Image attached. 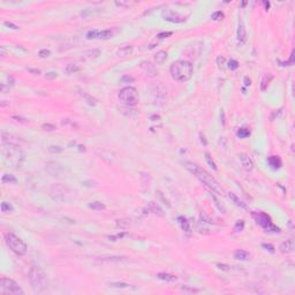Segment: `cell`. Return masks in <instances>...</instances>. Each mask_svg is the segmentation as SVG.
Segmentation results:
<instances>
[{
    "label": "cell",
    "instance_id": "6da1fadb",
    "mask_svg": "<svg viewBox=\"0 0 295 295\" xmlns=\"http://www.w3.org/2000/svg\"><path fill=\"white\" fill-rule=\"evenodd\" d=\"M184 165H186V168L188 171H190L194 175H196V178L200 180L201 182L204 183L209 189H211L212 191L217 192L218 195H223L224 194V188L221 187V184H219V182L209 172H206L205 170L201 168L200 166L195 165L192 163H186Z\"/></svg>",
    "mask_w": 295,
    "mask_h": 295
},
{
    "label": "cell",
    "instance_id": "7a4b0ae2",
    "mask_svg": "<svg viewBox=\"0 0 295 295\" xmlns=\"http://www.w3.org/2000/svg\"><path fill=\"white\" fill-rule=\"evenodd\" d=\"M170 73L173 80L178 82H186L190 80L194 73V67L191 62L186 60H178L173 62L170 67Z\"/></svg>",
    "mask_w": 295,
    "mask_h": 295
},
{
    "label": "cell",
    "instance_id": "3957f363",
    "mask_svg": "<svg viewBox=\"0 0 295 295\" xmlns=\"http://www.w3.org/2000/svg\"><path fill=\"white\" fill-rule=\"evenodd\" d=\"M1 152L6 162H8L9 164L16 166V167L18 166L20 167L24 159V155L22 150L15 143H2Z\"/></svg>",
    "mask_w": 295,
    "mask_h": 295
},
{
    "label": "cell",
    "instance_id": "277c9868",
    "mask_svg": "<svg viewBox=\"0 0 295 295\" xmlns=\"http://www.w3.org/2000/svg\"><path fill=\"white\" fill-rule=\"evenodd\" d=\"M29 281L32 288L37 292H42L46 288L47 281L43 270L38 266H32L29 271Z\"/></svg>",
    "mask_w": 295,
    "mask_h": 295
},
{
    "label": "cell",
    "instance_id": "5b68a950",
    "mask_svg": "<svg viewBox=\"0 0 295 295\" xmlns=\"http://www.w3.org/2000/svg\"><path fill=\"white\" fill-rule=\"evenodd\" d=\"M5 241H6L7 246L9 247V249L13 252H15L16 255L23 256V255L27 254V250H28L27 244L15 234L7 233V234L5 235Z\"/></svg>",
    "mask_w": 295,
    "mask_h": 295
},
{
    "label": "cell",
    "instance_id": "8992f818",
    "mask_svg": "<svg viewBox=\"0 0 295 295\" xmlns=\"http://www.w3.org/2000/svg\"><path fill=\"white\" fill-rule=\"evenodd\" d=\"M0 293L1 294L24 295V291L13 279L2 277L0 279Z\"/></svg>",
    "mask_w": 295,
    "mask_h": 295
},
{
    "label": "cell",
    "instance_id": "52a82bcc",
    "mask_svg": "<svg viewBox=\"0 0 295 295\" xmlns=\"http://www.w3.org/2000/svg\"><path fill=\"white\" fill-rule=\"evenodd\" d=\"M119 99L126 106H135L139 103V92L135 88L126 87L120 90L119 92Z\"/></svg>",
    "mask_w": 295,
    "mask_h": 295
},
{
    "label": "cell",
    "instance_id": "ba28073f",
    "mask_svg": "<svg viewBox=\"0 0 295 295\" xmlns=\"http://www.w3.org/2000/svg\"><path fill=\"white\" fill-rule=\"evenodd\" d=\"M252 218L266 232H272V233H279L280 232V228L272 223L271 218L265 212H252Z\"/></svg>",
    "mask_w": 295,
    "mask_h": 295
},
{
    "label": "cell",
    "instance_id": "9c48e42d",
    "mask_svg": "<svg viewBox=\"0 0 295 295\" xmlns=\"http://www.w3.org/2000/svg\"><path fill=\"white\" fill-rule=\"evenodd\" d=\"M51 194H52L53 198L57 200L58 202H66L70 198V191L67 187L62 186L60 183L53 184L51 188Z\"/></svg>",
    "mask_w": 295,
    "mask_h": 295
},
{
    "label": "cell",
    "instance_id": "30bf717a",
    "mask_svg": "<svg viewBox=\"0 0 295 295\" xmlns=\"http://www.w3.org/2000/svg\"><path fill=\"white\" fill-rule=\"evenodd\" d=\"M162 16L165 21L172 22V23H182V22H186V20H187L184 15L175 12V10H172V9H164L162 12Z\"/></svg>",
    "mask_w": 295,
    "mask_h": 295
},
{
    "label": "cell",
    "instance_id": "8fae6325",
    "mask_svg": "<svg viewBox=\"0 0 295 295\" xmlns=\"http://www.w3.org/2000/svg\"><path fill=\"white\" fill-rule=\"evenodd\" d=\"M46 171H47V173L50 174V175L57 176V178L62 176V175L65 174V168H63L61 165H59V164H55V163H50V164H47V165H46Z\"/></svg>",
    "mask_w": 295,
    "mask_h": 295
},
{
    "label": "cell",
    "instance_id": "7c38bea8",
    "mask_svg": "<svg viewBox=\"0 0 295 295\" xmlns=\"http://www.w3.org/2000/svg\"><path fill=\"white\" fill-rule=\"evenodd\" d=\"M236 37H237V42H239L240 45H243L247 42V31H246V28H244L242 20H239V27H237Z\"/></svg>",
    "mask_w": 295,
    "mask_h": 295
},
{
    "label": "cell",
    "instance_id": "4fadbf2b",
    "mask_svg": "<svg viewBox=\"0 0 295 295\" xmlns=\"http://www.w3.org/2000/svg\"><path fill=\"white\" fill-rule=\"evenodd\" d=\"M293 250H294V240L292 237L286 240V241H284V242H281L280 246H279V251L281 254H289Z\"/></svg>",
    "mask_w": 295,
    "mask_h": 295
},
{
    "label": "cell",
    "instance_id": "5bb4252c",
    "mask_svg": "<svg viewBox=\"0 0 295 295\" xmlns=\"http://www.w3.org/2000/svg\"><path fill=\"white\" fill-rule=\"evenodd\" d=\"M239 157H240V160H241V164H242L243 168H244L246 171H248V172L252 171V168H254V163H252L251 158L248 156L247 153H240Z\"/></svg>",
    "mask_w": 295,
    "mask_h": 295
},
{
    "label": "cell",
    "instance_id": "9a60e30c",
    "mask_svg": "<svg viewBox=\"0 0 295 295\" xmlns=\"http://www.w3.org/2000/svg\"><path fill=\"white\" fill-rule=\"evenodd\" d=\"M141 68L144 70V73L147 74L148 76H155L157 74V69L155 67V65H152L150 61H144L141 63Z\"/></svg>",
    "mask_w": 295,
    "mask_h": 295
},
{
    "label": "cell",
    "instance_id": "2e32d148",
    "mask_svg": "<svg viewBox=\"0 0 295 295\" xmlns=\"http://www.w3.org/2000/svg\"><path fill=\"white\" fill-rule=\"evenodd\" d=\"M268 164L272 170H279L282 165V162L279 156H270L268 158Z\"/></svg>",
    "mask_w": 295,
    "mask_h": 295
},
{
    "label": "cell",
    "instance_id": "e0dca14e",
    "mask_svg": "<svg viewBox=\"0 0 295 295\" xmlns=\"http://www.w3.org/2000/svg\"><path fill=\"white\" fill-rule=\"evenodd\" d=\"M178 221H179V224L181 226V228H182V231L186 233V234L189 235L191 234V227H190V224H189V221L186 219L184 217H178Z\"/></svg>",
    "mask_w": 295,
    "mask_h": 295
},
{
    "label": "cell",
    "instance_id": "ac0fdd59",
    "mask_svg": "<svg viewBox=\"0 0 295 295\" xmlns=\"http://www.w3.org/2000/svg\"><path fill=\"white\" fill-rule=\"evenodd\" d=\"M134 51V47L131 45H126V46H121L117 50V55L119 57H127V55H130Z\"/></svg>",
    "mask_w": 295,
    "mask_h": 295
},
{
    "label": "cell",
    "instance_id": "d6986e66",
    "mask_svg": "<svg viewBox=\"0 0 295 295\" xmlns=\"http://www.w3.org/2000/svg\"><path fill=\"white\" fill-rule=\"evenodd\" d=\"M228 197H229V200L232 201L233 203H234L235 205L236 206H239V208H241V209H244V210H247L248 209V206H247V204L244 203V202H242V201L240 200L236 195H235L234 192H228Z\"/></svg>",
    "mask_w": 295,
    "mask_h": 295
},
{
    "label": "cell",
    "instance_id": "ffe728a7",
    "mask_svg": "<svg viewBox=\"0 0 295 295\" xmlns=\"http://www.w3.org/2000/svg\"><path fill=\"white\" fill-rule=\"evenodd\" d=\"M157 278L163 280V281H167V282H174L178 280V278L175 277L174 274H171V273H166V272H160L157 274Z\"/></svg>",
    "mask_w": 295,
    "mask_h": 295
},
{
    "label": "cell",
    "instance_id": "44dd1931",
    "mask_svg": "<svg viewBox=\"0 0 295 295\" xmlns=\"http://www.w3.org/2000/svg\"><path fill=\"white\" fill-rule=\"evenodd\" d=\"M80 96L84 99V102L87 103V104H89L90 106H95L96 104H97V100H96L95 98L92 97V96H90L88 92H86V91H82V90H80Z\"/></svg>",
    "mask_w": 295,
    "mask_h": 295
},
{
    "label": "cell",
    "instance_id": "7402d4cb",
    "mask_svg": "<svg viewBox=\"0 0 295 295\" xmlns=\"http://www.w3.org/2000/svg\"><path fill=\"white\" fill-rule=\"evenodd\" d=\"M234 258L235 260H247L250 258V254L247 252L246 250L239 249V250L234 251Z\"/></svg>",
    "mask_w": 295,
    "mask_h": 295
},
{
    "label": "cell",
    "instance_id": "603a6c76",
    "mask_svg": "<svg viewBox=\"0 0 295 295\" xmlns=\"http://www.w3.org/2000/svg\"><path fill=\"white\" fill-rule=\"evenodd\" d=\"M272 80H273V75L272 74H270V73L265 74L263 76V78H262V81H260V89L262 90H266V88H268V86H269L270 82Z\"/></svg>",
    "mask_w": 295,
    "mask_h": 295
},
{
    "label": "cell",
    "instance_id": "cb8c5ba5",
    "mask_svg": "<svg viewBox=\"0 0 295 295\" xmlns=\"http://www.w3.org/2000/svg\"><path fill=\"white\" fill-rule=\"evenodd\" d=\"M99 54H100V50H98V49H92V50H89L87 52H84L83 58H84V59H88V60H91V59H96Z\"/></svg>",
    "mask_w": 295,
    "mask_h": 295
},
{
    "label": "cell",
    "instance_id": "d4e9b609",
    "mask_svg": "<svg viewBox=\"0 0 295 295\" xmlns=\"http://www.w3.org/2000/svg\"><path fill=\"white\" fill-rule=\"evenodd\" d=\"M166 59H167V52L166 51H158L156 53V55H155V60L159 65L164 63L166 61Z\"/></svg>",
    "mask_w": 295,
    "mask_h": 295
},
{
    "label": "cell",
    "instance_id": "484cf974",
    "mask_svg": "<svg viewBox=\"0 0 295 295\" xmlns=\"http://www.w3.org/2000/svg\"><path fill=\"white\" fill-rule=\"evenodd\" d=\"M112 36H113V32L111 30H103V31H99V32H98V39L106 41V39L112 38Z\"/></svg>",
    "mask_w": 295,
    "mask_h": 295
},
{
    "label": "cell",
    "instance_id": "4316f807",
    "mask_svg": "<svg viewBox=\"0 0 295 295\" xmlns=\"http://www.w3.org/2000/svg\"><path fill=\"white\" fill-rule=\"evenodd\" d=\"M1 181L4 183H16V178L12 174H5L2 178H1Z\"/></svg>",
    "mask_w": 295,
    "mask_h": 295
},
{
    "label": "cell",
    "instance_id": "83f0119b",
    "mask_svg": "<svg viewBox=\"0 0 295 295\" xmlns=\"http://www.w3.org/2000/svg\"><path fill=\"white\" fill-rule=\"evenodd\" d=\"M80 70H81L80 66L74 65V63H69V65H67V67H66V73H67V74H74V73H77Z\"/></svg>",
    "mask_w": 295,
    "mask_h": 295
},
{
    "label": "cell",
    "instance_id": "f1b7e54d",
    "mask_svg": "<svg viewBox=\"0 0 295 295\" xmlns=\"http://www.w3.org/2000/svg\"><path fill=\"white\" fill-rule=\"evenodd\" d=\"M89 208L92 209V210H104L106 206H105V204H103L102 202L96 201V202H92V203H89Z\"/></svg>",
    "mask_w": 295,
    "mask_h": 295
},
{
    "label": "cell",
    "instance_id": "f546056e",
    "mask_svg": "<svg viewBox=\"0 0 295 295\" xmlns=\"http://www.w3.org/2000/svg\"><path fill=\"white\" fill-rule=\"evenodd\" d=\"M237 136L240 139H246V137L250 136V130L248 129V128H240V129L237 130Z\"/></svg>",
    "mask_w": 295,
    "mask_h": 295
},
{
    "label": "cell",
    "instance_id": "4dcf8cb0",
    "mask_svg": "<svg viewBox=\"0 0 295 295\" xmlns=\"http://www.w3.org/2000/svg\"><path fill=\"white\" fill-rule=\"evenodd\" d=\"M204 156H205V159H206V162H208L209 166H210L213 171H217L218 168H217V166H216V163H215V162H213V159H212V157L210 156L208 152H205V153H204Z\"/></svg>",
    "mask_w": 295,
    "mask_h": 295
},
{
    "label": "cell",
    "instance_id": "1f68e13d",
    "mask_svg": "<svg viewBox=\"0 0 295 295\" xmlns=\"http://www.w3.org/2000/svg\"><path fill=\"white\" fill-rule=\"evenodd\" d=\"M14 208L12 206V204H9L7 202H2L1 203V212H12Z\"/></svg>",
    "mask_w": 295,
    "mask_h": 295
},
{
    "label": "cell",
    "instance_id": "d6a6232c",
    "mask_svg": "<svg viewBox=\"0 0 295 295\" xmlns=\"http://www.w3.org/2000/svg\"><path fill=\"white\" fill-rule=\"evenodd\" d=\"M108 286L115 287V288H129V284H126V282H108Z\"/></svg>",
    "mask_w": 295,
    "mask_h": 295
},
{
    "label": "cell",
    "instance_id": "836d02e7",
    "mask_svg": "<svg viewBox=\"0 0 295 295\" xmlns=\"http://www.w3.org/2000/svg\"><path fill=\"white\" fill-rule=\"evenodd\" d=\"M224 18H225V15H224V13H223L221 10L215 12V13L211 15V18L215 20V21H220V20H223Z\"/></svg>",
    "mask_w": 295,
    "mask_h": 295
},
{
    "label": "cell",
    "instance_id": "e575fe53",
    "mask_svg": "<svg viewBox=\"0 0 295 295\" xmlns=\"http://www.w3.org/2000/svg\"><path fill=\"white\" fill-rule=\"evenodd\" d=\"M63 151V149L61 147H59V145H51V147H49V152H51V153H61Z\"/></svg>",
    "mask_w": 295,
    "mask_h": 295
},
{
    "label": "cell",
    "instance_id": "d590c367",
    "mask_svg": "<svg viewBox=\"0 0 295 295\" xmlns=\"http://www.w3.org/2000/svg\"><path fill=\"white\" fill-rule=\"evenodd\" d=\"M98 32H99V30H90V31H88L87 32V38L88 39H96V38H98Z\"/></svg>",
    "mask_w": 295,
    "mask_h": 295
},
{
    "label": "cell",
    "instance_id": "8d00e7d4",
    "mask_svg": "<svg viewBox=\"0 0 295 295\" xmlns=\"http://www.w3.org/2000/svg\"><path fill=\"white\" fill-rule=\"evenodd\" d=\"M227 67H228V68H229L231 70L237 69V67H239V62H237L236 60H234V59H232V60L228 61V65H227Z\"/></svg>",
    "mask_w": 295,
    "mask_h": 295
},
{
    "label": "cell",
    "instance_id": "74e56055",
    "mask_svg": "<svg viewBox=\"0 0 295 295\" xmlns=\"http://www.w3.org/2000/svg\"><path fill=\"white\" fill-rule=\"evenodd\" d=\"M150 208L152 209V211H153V212H155L156 215L163 216V211H162V210L159 209V206H158V205H156V204H155L153 202H151V203H150Z\"/></svg>",
    "mask_w": 295,
    "mask_h": 295
},
{
    "label": "cell",
    "instance_id": "f35d334b",
    "mask_svg": "<svg viewBox=\"0 0 295 295\" xmlns=\"http://www.w3.org/2000/svg\"><path fill=\"white\" fill-rule=\"evenodd\" d=\"M243 228H244V221H243V220H239L234 226L235 232H242Z\"/></svg>",
    "mask_w": 295,
    "mask_h": 295
},
{
    "label": "cell",
    "instance_id": "ab89813d",
    "mask_svg": "<svg viewBox=\"0 0 295 295\" xmlns=\"http://www.w3.org/2000/svg\"><path fill=\"white\" fill-rule=\"evenodd\" d=\"M38 55H39L41 58H49V57L51 55V51L47 50V49H42V50L38 52Z\"/></svg>",
    "mask_w": 295,
    "mask_h": 295
},
{
    "label": "cell",
    "instance_id": "60d3db41",
    "mask_svg": "<svg viewBox=\"0 0 295 295\" xmlns=\"http://www.w3.org/2000/svg\"><path fill=\"white\" fill-rule=\"evenodd\" d=\"M280 63H281V66H292V65L294 63V51H292V54H291L289 60L285 61V62H281V61H280Z\"/></svg>",
    "mask_w": 295,
    "mask_h": 295
},
{
    "label": "cell",
    "instance_id": "b9f144b4",
    "mask_svg": "<svg viewBox=\"0 0 295 295\" xmlns=\"http://www.w3.org/2000/svg\"><path fill=\"white\" fill-rule=\"evenodd\" d=\"M134 81H135V78L133 76H129V75H123L121 80H120L121 83H130V82H134Z\"/></svg>",
    "mask_w": 295,
    "mask_h": 295
},
{
    "label": "cell",
    "instance_id": "7bdbcfd3",
    "mask_svg": "<svg viewBox=\"0 0 295 295\" xmlns=\"http://www.w3.org/2000/svg\"><path fill=\"white\" fill-rule=\"evenodd\" d=\"M58 77V74H57V72H47L46 74H45V78H47V80H54V78Z\"/></svg>",
    "mask_w": 295,
    "mask_h": 295
},
{
    "label": "cell",
    "instance_id": "ee69618b",
    "mask_svg": "<svg viewBox=\"0 0 295 295\" xmlns=\"http://www.w3.org/2000/svg\"><path fill=\"white\" fill-rule=\"evenodd\" d=\"M42 128L44 130H49V131H52V130L57 129V127L54 125H51V123H44L43 126H42Z\"/></svg>",
    "mask_w": 295,
    "mask_h": 295
},
{
    "label": "cell",
    "instance_id": "f6af8a7d",
    "mask_svg": "<svg viewBox=\"0 0 295 295\" xmlns=\"http://www.w3.org/2000/svg\"><path fill=\"white\" fill-rule=\"evenodd\" d=\"M212 198H213V201L216 202V203H215V204H216V206H217V208L219 209V210H220V211H221L223 213H226V209L224 208L223 205H220V203H219V201H218L217 198L215 197V196H212Z\"/></svg>",
    "mask_w": 295,
    "mask_h": 295
},
{
    "label": "cell",
    "instance_id": "bcb514c9",
    "mask_svg": "<svg viewBox=\"0 0 295 295\" xmlns=\"http://www.w3.org/2000/svg\"><path fill=\"white\" fill-rule=\"evenodd\" d=\"M173 35V32H171V31H167V32H160V34H158L157 35V38H159V39H163V38H166V37H170V36Z\"/></svg>",
    "mask_w": 295,
    "mask_h": 295
},
{
    "label": "cell",
    "instance_id": "7dc6e473",
    "mask_svg": "<svg viewBox=\"0 0 295 295\" xmlns=\"http://www.w3.org/2000/svg\"><path fill=\"white\" fill-rule=\"evenodd\" d=\"M225 61H226V59L224 58V57H221V55H219L217 58V63H218V67L219 68H221L224 65H225Z\"/></svg>",
    "mask_w": 295,
    "mask_h": 295
},
{
    "label": "cell",
    "instance_id": "c3c4849f",
    "mask_svg": "<svg viewBox=\"0 0 295 295\" xmlns=\"http://www.w3.org/2000/svg\"><path fill=\"white\" fill-rule=\"evenodd\" d=\"M4 24L6 27H8V28H10V29H14V30H18V27L16 26V24H14V23H12V22H8V21H5Z\"/></svg>",
    "mask_w": 295,
    "mask_h": 295
},
{
    "label": "cell",
    "instance_id": "681fc988",
    "mask_svg": "<svg viewBox=\"0 0 295 295\" xmlns=\"http://www.w3.org/2000/svg\"><path fill=\"white\" fill-rule=\"evenodd\" d=\"M184 292H190V293H198L200 292V289H196V288H189V287L184 286V287H181Z\"/></svg>",
    "mask_w": 295,
    "mask_h": 295
},
{
    "label": "cell",
    "instance_id": "f907efd6",
    "mask_svg": "<svg viewBox=\"0 0 295 295\" xmlns=\"http://www.w3.org/2000/svg\"><path fill=\"white\" fill-rule=\"evenodd\" d=\"M123 236H126V233H120V234H117L115 236H110L108 239L112 240V241H117L118 239H122Z\"/></svg>",
    "mask_w": 295,
    "mask_h": 295
},
{
    "label": "cell",
    "instance_id": "816d5d0a",
    "mask_svg": "<svg viewBox=\"0 0 295 295\" xmlns=\"http://www.w3.org/2000/svg\"><path fill=\"white\" fill-rule=\"evenodd\" d=\"M28 72L32 75H41V70L37 68H28Z\"/></svg>",
    "mask_w": 295,
    "mask_h": 295
},
{
    "label": "cell",
    "instance_id": "f5cc1de1",
    "mask_svg": "<svg viewBox=\"0 0 295 295\" xmlns=\"http://www.w3.org/2000/svg\"><path fill=\"white\" fill-rule=\"evenodd\" d=\"M220 121L223 123V126H225L226 125V121H225V112H224V110H220Z\"/></svg>",
    "mask_w": 295,
    "mask_h": 295
},
{
    "label": "cell",
    "instance_id": "db71d44e",
    "mask_svg": "<svg viewBox=\"0 0 295 295\" xmlns=\"http://www.w3.org/2000/svg\"><path fill=\"white\" fill-rule=\"evenodd\" d=\"M217 266L220 270H223V271H229V266H228V265H225V264H218Z\"/></svg>",
    "mask_w": 295,
    "mask_h": 295
},
{
    "label": "cell",
    "instance_id": "11a10c76",
    "mask_svg": "<svg viewBox=\"0 0 295 295\" xmlns=\"http://www.w3.org/2000/svg\"><path fill=\"white\" fill-rule=\"evenodd\" d=\"M243 82H244V86H246V87H249V86L251 84V80L248 77V76H246V77L243 78Z\"/></svg>",
    "mask_w": 295,
    "mask_h": 295
},
{
    "label": "cell",
    "instance_id": "9f6ffc18",
    "mask_svg": "<svg viewBox=\"0 0 295 295\" xmlns=\"http://www.w3.org/2000/svg\"><path fill=\"white\" fill-rule=\"evenodd\" d=\"M263 247H264V248H266L269 251L274 252V248H273V246H271V244H265V243H264V244H263Z\"/></svg>",
    "mask_w": 295,
    "mask_h": 295
},
{
    "label": "cell",
    "instance_id": "6f0895ef",
    "mask_svg": "<svg viewBox=\"0 0 295 295\" xmlns=\"http://www.w3.org/2000/svg\"><path fill=\"white\" fill-rule=\"evenodd\" d=\"M115 5H117V6H120V7H126V6H128V4H127V2H123V1H115Z\"/></svg>",
    "mask_w": 295,
    "mask_h": 295
},
{
    "label": "cell",
    "instance_id": "680465c9",
    "mask_svg": "<svg viewBox=\"0 0 295 295\" xmlns=\"http://www.w3.org/2000/svg\"><path fill=\"white\" fill-rule=\"evenodd\" d=\"M200 137H201V142H202L204 145H208V142H206V139H205V136H204L202 133L200 134Z\"/></svg>",
    "mask_w": 295,
    "mask_h": 295
},
{
    "label": "cell",
    "instance_id": "91938a15",
    "mask_svg": "<svg viewBox=\"0 0 295 295\" xmlns=\"http://www.w3.org/2000/svg\"><path fill=\"white\" fill-rule=\"evenodd\" d=\"M5 54V47H1V55Z\"/></svg>",
    "mask_w": 295,
    "mask_h": 295
},
{
    "label": "cell",
    "instance_id": "94428289",
    "mask_svg": "<svg viewBox=\"0 0 295 295\" xmlns=\"http://www.w3.org/2000/svg\"><path fill=\"white\" fill-rule=\"evenodd\" d=\"M264 4H265V7H266V9H269V7H270L269 2H264Z\"/></svg>",
    "mask_w": 295,
    "mask_h": 295
}]
</instances>
